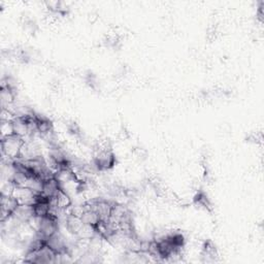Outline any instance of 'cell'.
<instances>
[{"mask_svg":"<svg viewBox=\"0 0 264 264\" xmlns=\"http://www.w3.org/2000/svg\"><path fill=\"white\" fill-rule=\"evenodd\" d=\"M24 142L23 138L17 134L1 139L2 161H15L19 159Z\"/></svg>","mask_w":264,"mask_h":264,"instance_id":"obj_1","label":"cell"},{"mask_svg":"<svg viewBox=\"0 0 264 264\" xmlns=\"http://www.w3.org/2000/svg\"><path fill=\"white\" fill-rule=\"evenodd\" d=\"M36 193L29 189L28 187L16 186L13 192V196L17 199L19 204H29L33 205L36 199Z\"/></svg>","mask_w":264,"mask_h":264,"instance_id":"obj_2","label":"cell"},{"mask_svg":"<svg viewBox=\"0 0 264 264\" xmlns=\"http://www.w3.org/2000/svg\"><path fill=\"white\" fill-rule=\"evenodd\" d=\"M19 202L13 195H1V221L10 218L17 210Z\"/></svg>","mask_w":264,"mask_h":264,"instance_id":"obj_3","label":"cell"},{"mask_svg":"<svg viewBox=\"0 0 264 264\" xmlns=\"http://www.w3.org/2000/svg\"><path fill=\"white\" fill-rule=\"evenodd\" d=\"M84 223L82 221V219L78 217L76 215L73 214H68L67 217L65 219V222H64V226H65L66 230L71 235L77 236L78 231L81 230V228L83 227Z\"/></svg>","mask_w":264,"mask_h":264,"instance_id":"obj_4","label":"cell"},{"mask_svg":"<svg viewBox=\"0 0 264 264\" xmlns=\"http://www.w3.org/2000/svg\"><path fill=\"white\" fill-rule=\"evenodd\" d=\"M60 189H61L60 183L56 178H52V179L44 181L42 194L46 196L47 198H51L56 196V194L58 193Z\"/></svg>","mask_w":264,"mask_h":264,"instance_id":"obj_5","label":"cell"},{"mask_svg":"<svg viewBox=\"0 0 264 264\" xmlns=\"http://www.w3.org/2000/svg\"><path fill=\"white\" fill-rule=\"evenodd\" d=\"M81 219L84 224H87V225H91L94 227L100 222V218H99L98 214L96 213L95 211H93L92 209H90V207H88V209L84 212Z\"/></svg>","mask_w":264,"mask_h":264,"instance_id":"obj_6","label":"cell"},{"mask_svg":"<svg viewBox=\"0 0 264 264\" xmlns=\"http://www.w3.org/2000/svg\"><path fill=\"white\" fill-rule=\"evenodd\" d=\"M194 203L198 206L202 207V209L206 211H211L212 210V203L210 202V199L207 198L205 193L203 192H198V193L194 197Z\"/></svg>","mask_w":264,"mask_h":264,"instance_id":"obj_7","label":"cell"},{"mask_svg":"<svg viewBox=\"0 0 264 264\" xmlns=\"http://www.w3.org/2000/svg\"><path fill=\"white\" fill-rule=\"evenodd\" d=\"M1 125H0V133H1V139L11 137V135L15 134L13 121H0Z\"/></svg>","mask_w":264,"mask_h":264,"instance_id":"obj_8","label":"cell"}]
</instances>
